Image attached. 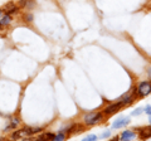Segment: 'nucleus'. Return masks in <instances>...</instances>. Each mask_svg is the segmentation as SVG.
<instances>
[{
  "label": "nucleus",
  "instance_id": "obj_1",
  "mask_svg": "<svg viewBox=\"0 0 151 141\" xmlns=\"http://www.w3.org/2000/svg\"><path fill=\"white\" fill-rule=\"evenodd\" d=\"M105 115L102 111H91V112H86L82 116V122L86 127H92V126L98 125L100 122L105 120Z\"/></svg>",
  "mask_w": 151,
  "mask_h": 141
},
{
  "label": "nucleus",
  "instance_id": "obj_2",
  "mask_svg": "<svg viewBox=\"0 0 151 141\" xmlns=\"http://www.w3.org/2000/svg\"><path fill=\"white\" fill-rule=\"evenodd\" d=\"M136 100H139L137 92H136V86H135V87H132L130 91L125 92L124 95H122V96L119 98V101L121 102L122 107H129V106H131Z\"/></svg>",
  "mask_w": 151,
  "mask_h": 141
},
{
  "label": "nucleus",
  "instance_id": "obj_3",
  "mask_svg": "<svg viewBox=\"0 0 151 141\" xmlns=\"http://www.w3.org/2000/svg\"><path fill=\"white\" fill-rule=\"evenodd\" d=\"M136 92H137L139 98H145L149 95H151V81L150 79L140 81L137 84H136Z\"/></svg>",
  "mask_w": 151,
  "mask_h": 141
},
{
  "label": "nucleus",
  "instance_id": "obj_4",
  "mask_svg": "<svg viewBox=\"0 0 151 141\" xmlns=\"http://www.w3.org/2000/svg\"><path fill=\"white\" fill-rule=\"evenodd\" d=\"M121 109H124L122 107V105H121V102L117 100V101H115V102H111V103H108V105L105 107V109L102 110V112H103V115H105L106 117L107 116H112V115H115V114H117Z\"/></svg>",
  "mask_w": 151,
  "mask_h": 141
},
{
  "label": "nucleus",
  "instance_id": "obj_5",
  "mask_svg": "<svg viewBox=\"0 0 151 141\" xmlns=\"http://www.w3.org/2000/svg\"><path fill=\"white\" fill-rule=\"evenodd\" d=\"M131 124V117L130 116H120L112 122L111 129L112 130H120V129H125L126 126H129Z\"/></svg>",
  "mask_w": 151,
  "mask_h": 141
},
{
  "label": "nucleus",
  "instance_id": "obj_6",
  "mask_svg": "<svg viewBox=\"0 0 151 141\" xmlns=\"http://www.w3.org/2000/svg\"><path fill=\"white\" fill-rule=\"evenodd\" d=\"M3 9H4V13H8V14H10V15H15V14L20 13L22 8L15 0H10V1H8L5 5L3 6Z\"/></svg>",
  "mask_w": 151,
  "mask_h": 141
},
{
  "label": "nucleus",
  "instance_id": "obj_7",
  "mask_svg": "<svg viewBox=\"0 0 151 141\" xmlns=\"http://www.w3.org/2000/svg\"><path fill=\"white\" fill-rule=\"evenodd\" d=\"M43 127H38V126H23L22 127V131H23V135L24 137H32V136H37L38 134L43 132Z\"/></svg>",
  "mask_w": 151,
  "mask_h": 141
},
{
  "label": "nucleus",
  "instance_id": "obj_8",
  "mask_svg": "<svg viewBox=\"0 0 151 141\" xmlns=\"http://www.w3.org/2000/svg\"><path fill=\"white\" fill-rule=\"evenodd\" d=\"M137 132V137L141 140H146V139H151V124L147 126H140V127H135L134 129Z\"/></svg>",
  "mask_w": 151,
  "mask_h": 141
},
{
  "label": "nucleus",
  "instance_id": "obj_9",
  "mask_svg": "<svg viewBox=\"0 0 151 141\" xmlns=\"http://www.w3.org/2000/svg\"><path fill=\"white\" fill-rule=\"evenodd\" d=\"M137 137V132L132 129V130H129V129H126L122 131V132L120 134V140L122 141H130V140H134Z\"/></svg>",
  "mask_w": 151,
  "mask_h": 141
},
{
  "label": "nucleus",
  "instance_id": "obj_10",
  "mask_svg": "<svg viewBox=\"0 0 151 141\" xmlns=\"http://www.w3.org/2000/svg\"><path fill=\"white\" fill-rule=\"evenodd\" d=\"M19 125H20V119H19L18 116H13L10 119V121H9V124L4 127V132H9V131H13V130L18 129Z\"/></svg>",
  "mask_w": 151,
  "mask_h": 141
},
{
  "label": "nucleus",
  "instance_id": "obj_11",
  "mask_svg": "<svg viewBox=\"0 0 151 141\" xmlns=\"http://www.w3.org/2000/svg\"><path fill=\"white\" fill-rule=\"evenodd\" d=\"M12 22H13V15H10V14H8V13H4L3 17L0 18V25H1L3 28L10 25Z\"/></svg>",
  "mask_w": 151,
  "mask_h": 141
},
{
  "label": "nucleus",
  "instance_id": "obj_12",
  "mask_svg": "<svg viewBox=\"0 0 151 141\" xmlns=\"http://www.w3.org/2000/svg\"><path fill=\"white\" fill-rule=\"evenodd\" d=\"M10 139H12V140H20V139H24V135H23L22 129H15V130H13L12 134H10Z\"/></svg>",
  "mask_w": 151,
  "mask_h": 141
},
{
  "label": "nucleus",
  "instance_id": "obj_13",
  "mask_svg": "<svg viewBox=\"0 0 151 141\" xmlns=\"http://www.w3.org/2000/svg\"><path fill=\"white\" fill-rule=\"evenodd\" d=\"M23 20H24L25 23H32L33 20H34V15H33L32 13H24L23 14Z\"/></svg>",
  "mask_w": 151,
  "mask_h": 141
},
{
  "label": "nucleus",
  "instance_id": "obj_14",
  "mask_svg": "<svg viewBox=\"0 0 151 141\" xmlns=\"http://www.w3.org/2000/svg\"><path fill=\"white\" fill-rule=\"evenodd\" d=\"M112 136V132H111V130H105V131H102V132L98 135V139H110Z\"/></svg>",
  "mask_w": 151,
  "mask_h": 141
},
{
  "label": "nucleus",
  "instance_id": "obj_15",
  "mask_svg": "<svg viewBox=\"0 0 151 141\" xmlns=\"http://www.w3.org/2000/svg\"><path fill=\"white\" fill-rule=\"evenodd\" d=\"M65 139H68V136L65 135L64 132H59V131H57L54 141H63V140H65Z\"/></svg>",
  "mask_w": 151,
  "mask_h": 141
},
{
  "label": "nucleus",
  "instance_id": "obj_16",
  "mask_svg": "<svg viewBox=\"0 0 151 141\" xmlns=\"http://www.w3.org/2000/svg\"><path fill=\"white\" fill-rule=\"evenodd\" d=\"M144 114V107H136V109L131 112V116H140V115H142Z\"/></svg>",
  "mask_w": 151,
  "mask_h": 141
},
{
  "label": "nucleus",
  "instance_id": "obj_17",
  "mask_svg": "<svg viewBox=\"0 0 151 141\" xmlns=\"http://www.w3.org/2000/svg\"><path fill=\"white\" fill-rule=\"evenodd\" d=\"M84 141H97L98 140V135H94V134H89L87 136L83 137Z\"/></svg>",
  "mask_w": 151,
  "mask_h": 141
},
{
  "label": "nucleus",
  "instance_id": "obj_18",
  "mask_svg": "<svg viewBox=\"0 0 151 141\" xmlns=\"http://www.w3.org/2000/svg\"><path fill=\"white\" fill-rule=\"evenodd\" d=\"M44 140H50V141H54V137H55V134L53 132H44Z\"/></svg>",
  "mask_w": 151,
  "mask_h": 141
},
{
  "label": "nucleus",
  "instance_id": "obj_19",
  "mask_svg": "<svg viewBox=\"0 0 151 141\" xmlns=\"http://www.w3.org/2000/svg\"><path fill=\"white\" fill-rule=\"evenodd\" d=\"M144 114H146L147 116L151 115V105H146V106L144 107Z\"/></svg>",
  "mask_w": 151,
  "mask_h": 141
},
{
  "label": "nucleus",
  "instance_id": "obj_20",
  "mask_svg": "<svg viewBox=\"0 0 151 141\" xmlns=\"http://www.w3.org/2000/svg\"><path fill=\"white\" fill-rule=\"evenodd\" d=\"M146 74H147V79L151 81V65H149L147 69H146Z\"/></svg>",
  "mask_w": 151,
  "mask_h": 141
},
{
  "label": "nucleus",
  "instance_id": "obj_21",
  "mask_svg": "<svg viewBox=\"0 0 151 141\" xmlns=\"http://www.w3.org/2000/svg\"><path fill=\"white\" fill-rule=\"evenodd\" d=\"M3 14H4V9H3V8H0V18L3 17Z\"/></svg>",
  "mask_w": 151,
  "mask_h": 141
},
{
  "label": "nucleus",
  "instance_id": "obj_22",
  "mask_svg": "<svg viewBox=\"0 0 151 141\" xmlns=\"http://www.w3.org/2000/svg\"><path fill=\"white\" fill-rule=\"evenodd\" d=\"M149 124H151V115L149 116Z\"/></svg>",
  "mask_w": 151,
  "mask_h": 141
},
{
  "label": "nucleus",
  "instance_id": "obj_23",
  "mask_svg": "<svg viewBox=\"0 0 151 141\" xmlns=\"http://www.w3.org/2000/svg\"><path fill=\"white\" fill-rule=\"evenodd\" d=\"M1 29H3V27H1V25H0V30H1Z\"/></svg>",
  "mask_w": 151,
  "mask_h": 141
},
{
  "label": "nucleus",
  "instance_id": "obj_24",
  "mask_svg": "<svg viewBox=\"0 0 151 141\" xmlns=\"http://www.w3.org/2000/svg\"><path fill=\"white\" fill-rule=\"evenodd\" d=\"M15 1H20V0H15Z\"/></svg>",
  "mask_w": 151,
  "mask_h": 141
}]
</instances>
